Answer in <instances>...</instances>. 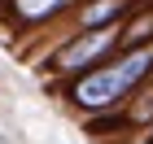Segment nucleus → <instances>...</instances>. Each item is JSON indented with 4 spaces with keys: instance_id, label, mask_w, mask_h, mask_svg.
<instances>
[{
    "instance_id": "nucleus-1",
    "label": "nucleus",
    "mask_w": 153,
    "mask_h": 144,
    "mask_svg": "<svg viewBox=\"0 0 153 144\" xmlns=\"http://www.w3.org/2000/svg\"><path fill=\"white\" fill-rule=\"evenodd\" d=\"M153 79V44L127 48V52H114L109 61H101L96 70L70 79L66 87V100L74 109H88V114H105V109H123L131 92H140Z\"/></svg>"
},
{
    "instance_id": "nucleus-2",
    "label": "nucleus",
    "mask_w": 153,
    "mask_h": 144,
    "mask_svg": "<svg viewBox=\"0 0 153 144\" xmlns=\"http://www.w3.org/2000/svg\"><path fill=\"white\" fill-rule=\"evenodd\" d=\"M118 39H123V22H109V26H92V31H74L66 44L53 52L48 70H57L61 79H79V74L96 70L101 61H109L118 52Z\"/></svg>"
},
{
    "instance_id": "nucleus-3",
    "label": "nucleus",
    "mask_w": 153,
    "mask_h": 144,
    "mask_svg": "<svg viewBox=\"0 0 153 144\" xmlns=\"http://www.w3.org/2000/svg\"><path fill=\"white\" fill-rule=\"evenodd\" d=\"M79 0H9V18L18 26H39V22H53L57 13L74 9Z\"/></svg>"
}]
</instances>
